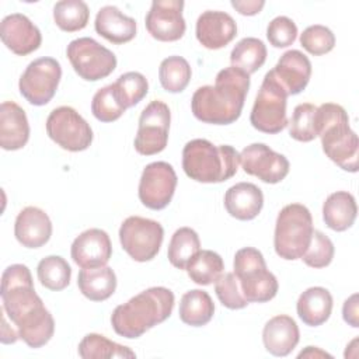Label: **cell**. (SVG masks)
Listing matches in <instances>:
<instances>
[{
    "mask_svg": "<svg viewBox=\"0 0 359 359\" xmlns=\"http://www.w3.org/2000/svg\"><path fill=\"white\" fill-rule=\"evenodd\" d=\"M240 153L229 144L215 146L206 139L189 140L182 150L184 172L202 184L230 180L238 170Z\"/></svg>",
    "mask_w": 359,
    "mask_h": 359,
    "instance_id": "obj_4",
    "label": "cell"
},
{
    "mask_svg": "<svg viewBox=\"0 0 359 359\" xmlns=\"http://www.w3.org/2000/svg\"><path fill=\"white\" fill-rule=\"evenodd\" d=\"M174 293L164 286L149 287L119 304L111 314L114 331L125 338L142 337L154 325L165 321L174 309Z\"/></svg>",
    "mask_w": 359,
    "mask_h": 359,
    "instance_id": "obj_2",
    "label": "cell"
},
{
    "mask_svg": "<svg viewBox=\"0 0 359 359\" xmlns=\"http://www.w3.org/2000/svg\"><path fill=\"white\" fill-rule=\"evenodd\" d=\"M0 38L7 49L18 56L32 53L41 46L39 28L24 14L6 15L0 24Z\"/></svg>",
    "mask_w": 359,
    "mask_h": 359,
    "instance_id": "obj_16",
    "label": "cell"
},
{
    "mask_svg": "<svg viewBox=\"0 0 359 359\" xmlns=\"http://www.w3.org/2000/svg\"><path fill=\"white\" fill-rule=\"evenodd\" d=\"M126 108L116 97L112 84L100 88L91 101V112L101 122H114L122 116Z\"/></svg>",
    "mask_w": 359,
    "mask_h": 359,
    "instance_id": "obj_38",
    "label": "cell"
},
{
    "mask_svg": "<svg viewBox=\"0 0 359 359\" xmlns=\"http://www.w3.org/2000/svg\"><path fill=\"white\" fill-rule=\"evenodd\" d=\"M163 238V226L151 219L129 216L119 227V241L123 251L137 262L153 259L160 251Z\"/></svg>",
    "mask_w": 359,
    "mask_h": 359,
    "instance_id": "obj_8",
    "label": "cell"
},
{
    "mask_svg": "<svg viewBox=\"0 0 359 359\" xmlns=\"http://www.w3.org/2000/svg\"><path fill=\"white\" fill-rule=\"evenodd\" d=\"M79 355L83 359L104 358H136V353L121 344H116L101 334H87L79 344Z\"/></svg>",
    "mask_w": 359,
    "mask_h": 359,
    "instance_id": "obj_32",
    "label": "cell"
},
{
    "mask_svg": "<svg viewBox=\"0 0 359 359\" xmlns=\"http://www.w3.org/2000/svg\"><path fill=\"white\" fill-rule=\"evenodd\" d=\"M182 10V0H154L144 18L147 32L161 42L181 39L187 29Z\"/></svg>",
    "mask_w": 359,
    "mask_h": 359,
    "instance_id": "obj_15",
    "label": "cell"
},
{
    "mask_svg": "<svg viewBox=\"0 0 359 359\" xmlns=\"http://www.w3.org/2000/svg\"><path fill=\"white\" fill-rule=\"evenodd\" d=\"M240 164L245 174L265 184H278L289 174V160L265 143H252L240 153Z\"/></svg>",
    "mask_w": 359,
    "mask_h": 359,
    "instance_id": "obj_14",
    "label": "cell"
},
{
    "mask_svg": "<svg viewBox=\"0 0 359 359\" xmlns=\"http://www.w3.org/2000/svg\"><path fill=\"white\" fill-rule=\"evenodd\" d=\"M297 358H299V359H300V358H310V359H313V358H332V356H331L330 353L321 351V349L317 348V346H306V349L302 351V352L297 355Z\"/></svg>",
    "mask_w": 359,
    "mask_h": 359,
    "instance_id": "obj_46",
    "label": "cell"
},
{
    "mask_svg": "<svg viewBox=\"0 0 359 359\" xmlns=\"http://www.w3.org/2000/svg\"><path fill=\"white\" fill-rule=\"evenodd\" d=\"M177 187V174L171 164L165 161H154L143 168L139 181V199L151 209L161 210L171 202Z\"/></svg>",
    "mask_w": 359,
    "mask_h": 359,
    "instance_id": "obj_13",
    "label": "cell"
},
{
    "mask_svg": "<svg viewBox=\"0 0 359 359\" xmlns=\"http://www.w3.org/2000/svg\"><path fill=\"white\" fill-rule=\"evenodd\" d=\"M316 128L325 156L339 168L356 172L359 167V140L349 126L346 111L339 104H321L316 112Z\"/></svg>",
    "mask_w": 359,
    "mask_h": 359,
    "instance_id": "obj_3",
    "label": "cell"
},
{
    "mask_svg": "<svg viewBox=\"0 0 359 359\" xmlns=\"http://www.w3.org/2000/svg\"><path fill=\"white\" fill-rule=\"evenodd\" d=\"M77 286L84 297L91 302L109 299L116 289V275L112 268H81L77 276Z\"/></svg>",
    "mask_w": 359,
    "mask_h": 359,
    "instance_id": "obj_26",
    "label": "cell"
},
{
    "mask_svg": "<svg viewBox=\"0 0 359 359\" xmlns=\"http://www.w3.org/2000/svg\"><path fill=\"white\" fill-rule=\"evenodd\" d=\"M299 318L309 327L324 324L332 311V296L321 286L306 289L297 299L296 304Z\"/></svg>",
    "mask_w": 359,
    "mask_h": 359,
    "instance_id": "obj_25",
    "label": "cell"
},
{
    "mask_svg": "<svg viewBox=\"0 0 359 359\" xmlns=\"http://www.w3.org/2000/svg\"><path fill=\"white\" fill-rule=\"evenodd\" d=\"M272 73L286 90L287 95H296L302 93L310 81L311 63L303 52L290 49L279 57Z\"/></svg>",
    "mask_w": 359,
    "mask_h": 359,
    "instance_id": "obj_20",
    "label": "cell"
},
{
    "mask_svg": "<svg viewBox=\"0 0 359 359\" xmlns=\"http://www.w3.org/2000/svg\"><path fill=\"white\" fill-rule=\"evenodd\" d=\"M300 45L310 55L321 56L334 49L335 35L325 25H321V24L310 25L300 34Z\"/></svg>",
    "mask_w": 359,
    "mask_h": 359,
    "instance_id": "obj_40",
    "label": "cell"
},
{
    "mask_svg": "<svg viewBox=\"0 0 359 359\" xmlns=\"http://www.w3.org/2000/svg\"><path fill=\"white\" fill-rule=\"evenodd\" d=\"M356 215V201L346 191L332 192L323 203V220L334 231H345L352 227Z\"/></svg>",
    "mask_w": 359,
    "mask_h": 359,
    "instance_id": "obj_27",
    "label": "cell"
},
{
    "mask_svg": "<svg viewBox=\"0 0 359 359\" xmlns=\"http://www.w3.org/2000/svg\"><path fill=\"white\" fill-rule=\"evenodd\" d=\"M66 55L74 72L86 81L105 79L116 67V56L88 36L73 39L67 45Z\"/></svg>",
    "mask_w": 359,
    "mask_h": 359,
    "instance_id": "obj_9",
    "label": "cell"
},
{
    "mask_svg": "<svg viewBox=\"0 0 359 359\" xmlns=\"http://www.w3.org/2000/svg\"><path fill=\"white\" fill-rule=\"evenodd\" d=\"M250 88V74L237 67L222 69L215 79V86L199 87L191 100L194 116L212 125H230L243 111Z\"/></svg>",
    "mask_w": 359,
    "mask_h": 359,
    "instance_id": "obj_1",
    "label": "cell"
},
{
    "mask_svg": "<svg viewBox=\"0 0 359 359\" xmlns=\"http://www.w3.org/2000/svg\"><path fill=\"white\" fill-rule=\"evenodd\" d=\"M334 252H335V248L330 237L320 230H314L310 244L304 251V254L302 255V259L307 266L320 269L331 264L334 258Z\"/></svg>",
    "mask_w": 359,
    "mask_h": 359,
    "instance_id": "obj_39",
    "label": "cell"
},
{
    "mask_svg": "<svg viewBox=\"0 0 359 359\" xmlns=\"http://www.w3.org/2000/svg\"><path fill=\"white\" fill-rule=\"evenodd\" d=\"M29 139V123L25 111L14 101L0 105V146L3 150H20Z\"/></svg>",
    "mask_w": 359,
    "mask_h": 359,
    "instance_id": "obj_21",
    "label": "cell"
},
{
    "mask_svg": "<svg viewBox=\"0 0 359 359\" xmlns=\"http://www.w3.org/2000/svg\"><path fill=\"white\" fill-rule=\"evenodd\" d=\"M94 28L107 41L121 45L136 36V21L125 15L115 6H104L95 15Z\"/></svg>",
    "mask_w": 359,
    "mask_h": 359,
    "instance_id": "obj_24",
    "label": "cell"
},
{
    "mask_svg": "<svg viewBox=\"0 0 359 359\" xmlns=\"http://www.w3.org/2000/svg\"><path fill=\"white\" fill-rule=\"evenodd\" d=\"M70 255L80 268L107 265L112 255V244L108 233L101 229H88L80 233L72 244Z\"/></svg>",
    "mask_w": 359,
    "mask_h": 359,
    "instance_id": "obj_17",
    "label": "cell"
},
{
    "mask_svg": "<svg viewBox=\"0 0 359 359\" xmlns=\"http://www.w3.org/2000/svg\"><path fill=\"white\" fill-rule=\"evenodd\" d=\"M196 39L206 49H222L237 35L234 18L224 11H203L196 20Z\"/></svg>",
    "mask_w": 359,
    "mask_h": 359,
    "instance_id": "obj_18",
    "label": "cell"
},
{
    "mask_svg": "<svg viewBox=\"0 0 359 359\" xmlns=\"http://www.w3.org/2000/svg\"><path fill=\"white\" fill-rule=\"evenodd\" d=\"M299 339V327L290 316H275L264 325L262 342L273 356H287L296 348Z\"/></svg>",
    "mask_w": 359,
    "mask_h": 359,
    "instance_id": "obj_22",
    "label": "cell"
},
{
    "mask_svg": "<svg viewBox=\"0 0 359 359\" xmlns=\"http://www.w3.org/2000/svg\"><path fill=\"white\" fill-rule=\"evenodd\" d=\"M112 86L118 100L126 109L139 104L149 91V83L139 72H128L121 74L118 80L112 83Z\"/></svg>",
    "mask_w": 359,
    "mask_h": 359,
    "instance_id": "obj_36",
    "label": "cell"
},
{
    "mask_svg": "<svg viewBox=\"0 0 359 359\" xmlns=\"http://www.w3.org/2000/svg\"><path fill=\"white\" fill-rule=\"evenodd\" d=\"M192 70L187 59L182 56H168L158 67V79L161 87L168 93H181L189 84Z\"/></svg>",
    "mask_w": 359,
    "mask_h": 359,
    "instance_id": "obj_34",
    "label": "cell"
},
{
    "mask_svg": "<svg viewBox=\"0 0 359 359\" xmlns=\"http://www.w3.org/2000/svg\"><path fill=\"white\" fill-rule=\"evenodd\" d=\"M48 136L67 151H83L93 143L90 123L72 107L55 108L46 119Z\"/></svg>",
    "mask_w": 359,
    "mask_h": 359,
    "instance_id": "obj_10",
    "label": "cell"
},
{
    "mask_svg": "<svg viewBox=\"0 0 359 359\" xmlns=\"http://www.w3.org/2000/svg\"><path fill=\"white\" fill-rule=\"evenodd\" d=\"M264 206L262 191L251 182H238L224 194V208L237 220L255 219Z\"/></svg>",
    "mask_w": 359,
    "mask_h": 359,
    "instance_id": "obj_23",
    "label": "cell"
},
{
    "mask_svg": "<svg viewBox=\"0 0 359 359\" xmlns=\"http://www.w3.org/2000/svg\"><path fill=\"white\" fill-rule=\"evenodd\" d=\"M316 112L317 107L310 102L296 105L292 118L287 122L289 135L292 139L297 142H311L317 137Z\"/></svg>",
    "mask_w": 359,
    "mask_h": 359,
    "instance_id": "obj_37",
    "label": "cell"
},
{
    "mask_svg": "<svg viewBox=\"0 0 359 359\" xmlns=\"http://www.w3.org/2000/svg\"><path fill=\"white\" fill-rule=\"evenodd\" d=\"M358 293H353L351 294L345 302H344V306H342V317H344V321L348 323L351 327L353 328H358L359 327V310H358V306H359V302H358Z\"/></svg>",
    "mask_w": 359,
    "mask_h": 359,
    "instance_id": "obj_43",
    "label": "cell"
},
{
    "mask_svg": "<svg viewBox=\"0 0 359 359\" xmlns=\"http://www.w3.org/2000/svg\"><path fill=\"white\" fill-rule=\"evenodd\" d=\"M14 236L22 247L39 248L52 236V222L42 209L27 206L15 217Z\"/></svg>",
    "mask_w": 359,
    "mask_h": 359,
    "instance_id": "obj_19",
    "label": "cell"
},
{
    "mask_svg": "<svg viewBox=\"0 0 359 359\" xmlns=\"http://www.w3.org/2000/svg\"><path fill=\"white\" fill-rule=\"evenodd\" d=\"M234 275L248 303H265L278 293V279L266 269L264 255L254 247L240 248L233 261Z\"/></svg>",
    "mask_w": 359,
    "mask_h": 359,
    "instance_id": "obj_6",
    "label": "cell"
},
{
    "mask_svg": "<svg viewBox=\"0 0 359 359\" xmlns=\"http://www.w3.org/2000/svg\"><path fill=\"white\" fill-rule=\"evenodd\" d=\"M88 18V6L81 0H62L53 6L55 24L65 32H76L86 28Z\"/></svg>",
    "mask_w": 359,
    "mask_h": 359,
    "instance_id": "obj_35",
    "label": "cell"
},
{
    "mask_svg": "<svg viewBox=\"0 0 359 359\" xmlns=\"http://www.w3.org/2000/svg\"><path fill=\"white\" fill-rule=\"evenodd\" d=\"M287 93L278 81L272 70H269L255 97L250 122L251 125L264 133L275 135L282 132L287 126L286 116V100Z\"/></svg>",
    "mask_w": 359,
    "mask_h": 359,
    "instance_id": "obj_7",
    "label": "cell"
},
{
    "mask_svg": "<svg viewBox=\"0 0 359 359\" xmlns=\"http://www.w3.org/2000/svg\"><path fill=\"white\" fill-rule=\"evenodd\" d=\"M185 269L192 282L201 286H208L216 282L223 273L224 262L217 252L202 250L188 262Z\"/></svg>",
    "mask_w": 359,
    "mask_h": 359,
    "instance_id": "obj_31",
    "label": "cell"
},
{
    "mask_svg": "<svg viewBox=\"0 0 359 359\" xmlns=\"http://www.w3.org/2000/svg\"><path fill=\"white\" fill-rule=\"evenodd\" d=\"M313 217L302 203H289L280 209L275 223V252L286 259L302 258L313 236Z\"/></svg>",
    "mask_w": 359,
    "mask_h": 359,
    "instance_id": "obj_5",
    "label": "cell"
},
{
    "mask_svg": "<svg viewBox=\"0 0 359 359\" xmlns=\"http://www.w3.org/2000/svg\"><path fill=\"white\" fill-rule=\"evenodd\" d=\"M62 77L60 63L53 57L32 60L18 81L20 94L35 107L46 105L55 95Z\"/></svg>",
    "mask_w": 359,
    "mask_h": 359,
    "instance_id": "obj_11",
    "label": "cell"
},
{
    "mask_svg": "<svg viewBox=\"0 0 359 359\" xmlns=\"http://www.w3.org/2000/svg\"><path fill=\"white\" fill-rule=\"evenodd\" d=\"M171 112L165 102L154 100L149 102L139 116L135 150L142 156H153L163 151L168 142Z\"/></svg>",
    "mask_w": 359,
    "mask_h": 359,
    "instance_id": "obj_12",
    "label": "cell"
},
{
    "mask_svg": "<svg viewBox=\"0 0 359 359\" xmlns=\"http://www.w3.org/2000/svg\"><path fill=\"white\" fill-rule=\"evenodd\" d=\"M266 60L265 43L252 36L243 38L236 43L230 53V62L233 67H237L247 74L255 73Z\"/></svg>",
    "mask_w": 359,
    "mask_h": 359,
    "instance_id": "obj_29",
    "label": "cell"
},
{
    "mask_svg": "<svg viewBox=\"0 0 359 359\" xmlns=\"http://www.w3.org/2000/svg\"><path fill=\"white\" fill-rule=\"evenodd\" d=\"M215 292L220 303L230 310H240L248 304L234 272L222 273L215 282Z\"/></svg>",
    "mask_w": 359,
    "mask_h": 359,
    "instance_id": "obj_41",
    "label": "cell"
},
{
    "mask_svg": "<svg viewBox=\"0 0 359 359\" xmlns=\"http://www.w3.org/2000/svg\"><path fill=\"white\" fill-rule=\"evenodd\" d=\"M178 314L184 324L202 327L212 320L215 314V304L208 292L201 289L188 290L181 297Z\"/></svg>",
    "mask_w": 359,
    "mask_h": 359,
    "instance_id": "obj_28",
    "label": "cell"
},
{
    "mask_svg": "<svg viewBox=\"0 0 359 359\" xmlns=\"http://www.w3.org/2000/svg\"><path fill=\"white\" fill-rule=\"evenodd\" d=\"M201 251L198 233L191 227H180L171 236L167 257L172 266L185 269L188 262Z\"/></svg>",
    "mask_w": 359,
    "mask_h": 359,
    "instance_id": "obj_30",
    "label": "cell"
},
{
    "mask_svg": "<svg viewBox=\"0 0 359 359\" xmlns=\"http://www.w3.org/2000/svg\"><path fill=\"white\" fill-rule=\"evenodd\" d=\"M266 38L273 48H287L297 38V27L292 18L278 15L268 24Z\"/></svg>",
    "mask_w": 359,
    "mask_h": 359,
    "instance_id": "obj_42",
    "label": "cell"
},
{
    "mask_svg": "<svg viewBox=\"0 0 359 359\" xmlns=\"http://www.w3.org/2000/svg\"><path fill=\"white\" fill-rule=\"evenodd\" d=\"M231 6L241 15H255L264 8L265 1H262V0H233Z\"/></svg>",
    "mask_w": 359,
    "mask_h": 359,
    "instance_id": "obj_44",
    "label": "cell"
},
{
    "mask_svg": "<svg viewBox=\"0 0 359 359\" xmlns=\"http://www.w3.org/2000/svg\"><path fill=\"white\" fill-rule=\"evenodd\" d=\"M36 275L43 287L59 292L69 286L72 268L65 258L59 255H48L39 261L36 266Z\"/></svg>",
    "mask_w": 359,
    "mask_h": 359,
    "instance_id": "obj_33",
    "label": "cell"
},
{
    "mask_svg": "<svg viewBox=\"0 0 359 359\" xmlns=\"http://www.w3.org/2000/svg\"><path fill=\"white\" fill-rule=\"evenodd\" d=\"M1 323H3V330H1V342L3 344H14L20 337L18 332H15L13 328H8V324L6 321V311L1 309Z\"/></svg>",
    "mask_w": 359,
    "mask_h": 359,
    "instance_id": "obj_45",
    "label": "cell"
}]
</instances>
